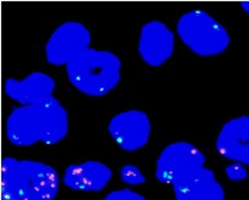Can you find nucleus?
<instances>
[{
    "instance_id": "423d86ee",
    "label": "nucleus",
    "mask_w": 249,
    "mask_h": 200,
    "mask_svg": "<svg viewBox=\"0 0 249 200\" xmlns=\"http://www.w3.org/2000/svg\"><path fill=\"white\" fill-rule=\"evenodd\" d=\"M107 130L121 149L136 151L149 142L152 122L144 111L127 110L116 114L110 120Z\"/></svg>"
},
{
    "instance_id": "6e6552de",
    "label": "nucleus",
    "mask_w": 249,
    "mask_h": 200,
    "mask_svg": "<svg viewBox=\"0 0 249 200\" xmlns=\"http://www.w3.org/2000/svg\"><path fill=\"white\" fill-rule=\"evenodd\" d=\"M175 50V34L161 21H149L141 30L138 53L147 65L158 67L166 63Z\"/></svg>"
},
{
    "instance_id": "9b49d317",
    "label": "nucleus",
    "mask_w": 249,
    "mask_h": 200,
    "mask_svg": "<svg viewBox=\"0 0 249 200\" xmlns=\"http://www.w3.org/2000/svg\"><path fill=\"white\" fill-rule=\"evenodd\" d=\"M4 89L20 106L42 104L54 98L55 81L44 72H32L23 80L8 78Z\"/></svg>"
},
{
    "instance_id": "0eeeda50",
    "label": "nucleus",
    "mask_w": 249,
    "mask_h": 200,
    "mask_svg": "<svg viewBox=\"0 0 249 200\" xmlns=\"http://www.w3.org/2000/svg\"><path fill=\"white\" fill-rule=\"evenodd\" d=\"M20 185L22 200H54L60 178L53 166L42 161L20 160Z\"/></svg>"
},
{
    "instance_id": "f257e3e1",
    "label": "nucleus",
    "mask_w": 249,
    "mask_h": 200,
    "mask_svg": "<svg viewBox=\"0 0 249 200\" xmlns=\"http://www.w3.org/2000/svg\"><path fill=\"white\" fill-rule=\"evenodd\" d=\"M69 132V116L56 98L14 108L6 118V137L16 147L57 144Z\"/></svg>"
},
{
    "instance_id": "2eb2a0df",
    "label": "nucleus",
    "mask_w": 249,
    "mask_h": 200,
    "mask_svg": "<svg viewBox=\"0 0 249 200\" xmlns=\"http://www.w3.org/2000/svg\"><path fill=\"white\" fill-rule=\"evenodd\" d=\"M225 175L232 182H243L248 178V171L246 165L239 163H232L225 168Z\"/></svg>"
},
{
    "instance_id": "39448f33",
    "label": "nucleus",
    "mask_w": 249,
    "mask_h": 200,
    "mask_svg": "<svg viewBox=\"0 0 249 200\" xmlns=\"http://www.w3.org/2000/svg\"><path fill=\"white\" fill-rule=\"evenodd\" d=\"M92 35L83 23L64 22L52 33L45 45V59L50 65L66 66L89 49Z\"/></svg>"
},
{
    "instance_id": "4468645a",
    "label": "nucleus",
    "mask_w": 249,
    "mask_h": 200,
    "mask_svg": "<svg viewBox=\"0 0 249 200\" xmlns=\"http://www.w3.org/2000/svg\"><path fill=\"white\" fill-rule=\"evenodd\" d=\"M120 177L122 182L130 185H140L145 183V176L143 175L142 171L135 165H124L120 170Z\"/></svg>"
},
{
    "instance_id": "f3484780",
    "label": "nucleus",
    "mask_w": 249,
    "mask_h": 200,
    "mask_svg": "<svg viewBox=\"0 0 249 200\" xmlns=\"http://www.w3.org/2000/svg\"><path fill=\"white\" fill-rule=\"evenodd\" d=\"M241 6H242V9H243V10L246 11L247 14H249V1H242Z\"/></svg>"
},
{
    "instance_id": "1a4fd4ad",
    "label": "nucleus",
    "mask_w": 249,
    "mask_h": 200,
    "mask_svg": "<svg viewBox=\"0 0 249 200\" xmlns=\"http://www.w3.org/2000/svg\"><path fill=\"white\" fill-rule=\"evenodd\" d=\"M215 145L222 158L249 166V115L238 116L225 122Z\"/></svg>"
},
{
    "instance_id": "ddd939ff",
    "label": "nucleus",
    "mask_w": 249,
    "mask_h": 200,
    "mask_svg": "<svg viewBox=\"0 0 249 200\" xmlns=\"http://www.w3.org/2000/svg\"><path fill=\"white\" fill-rule=\"evenodd\" d=\"M20 160L6 156L0 167V200H22L20 185Z\"/></svg>"
},
{
    "instance_id": "20e7f679",
    "label": "nucleus",
    "mask_w": 249,
    "mask_h": 200,
    "mask_svg": "<svg viewBox=\"0 0 249 200\" xmlns=\"http://www.w3.org/2000/svg\"><path fill=\"white\" fill-rule=\"evenodd\" d=\"M204 153L188 142H175L161 150L157 160L155 177L160 183L170 184L188 173L205 166Z\"/></svg>"
},
{
    "instance_id": "f03ea898",
    "label": "nucleus",
    "mask_w": 249,
    "mask_h": 200,
    "mask_svg": "<svg viewBox=\"0 0 249 200\" xmlns=\"http://www.w3.org/2000/svg\"><path fill=\"white\" fill-rule=\"evenodd\" d=\"M65 67L71 84L89 97L107 95L121 80V60L107 50L89 48Z\"/></svg>"
},
{
    "instance_id": "dca6fc26",
    "label": "nucleus",
    "mask_w": 249,
    "mask_h": 200,
    "mask_svg": "<svg viewBox=\"0 0 249 200\" xmlns=\"http://www.w3.org/2000/svg\"><path fill=\"white\" fill-rule=\"evenodd\" d=\"M103 200H147L140 193L133 192L130 188H122V189L112 190Z\"/></svg>"
},
{
    "instance_id": "7ed1b4c3",
    "label": "nucleus",
    "mask_w": 249,
    "mask_h": 200,
    "mask_svg": "<svg viewBox=\"0 0 249 200\" xmlns=\"http://www.w3.org/2000/svg\"><path fill=\"white\" fill-rule=\"evenodd\" d=\"M176 31L182 43L198 56L220 55L231 43L229 31L203 10L183 14L177 21Z\"/></svg>"
},
{
    "instance_id": "f8f14e48",
    "label": "nucleus",
    "mask_w": 249,
    "mask_h": 200,
    "mask_svg": "<svg viewBox=\"0 0 249 200\" xmlns=\"http://www.w3.org/2000/svg\"><path fill=\"white\" fill-rule=\"evenodd\" d=\"M112 177V171L100 161H85L73 164L65 170L64 183L70 189L78 192H100Z\"/></svg>"
},
{
    "instance_id": "9d476101",
    "label": "nucleus",
    "mask_w": 249,
    "mask_h": 200,
    "mask_svg": "<svg viewBox=\"0 0 249 200\" xmlns=\"http://www.w3.org/2000/svg\"><path fill=\"white\" fill-rule=\"evenodd\" d=\"M176 200H225V189L214 171L203 167L171 184Z\"/></svg>"
}]
</instances>
